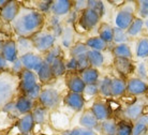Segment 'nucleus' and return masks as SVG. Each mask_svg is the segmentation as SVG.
Returning a JSON list of instances; mask_svg holds the SVG:
<instances>
[{
  "label": "nucleus",
  "instance_id": "obj_1",
  "mask_svg": "<svg viewBox=\"0 0 148 135\" xmlns=\"http://www.w3.org/2000/svg\"><path fill=\"white\" fill-rule=\"evenodd\" d=\"M45 22V15L40 13L38 10L21 7L18 15L11 23V26L18 38L30 39L43 30Z\"/></svg>",
  "mask_w": 148,
  "mask_h": 135
},
{
  "label": "nucleus",
  "instance_id": "obj_2",
  "mask_svg": "<svg viewBox=\"0 0 148 135\" xmlns=\"http://www.w3.org/2000/svg\"><path fill=\"white\" fill-rule=\"evenodd\" d=\"M17 89H19V77L11 71L0 73V108L13 101Z\"/></svg>",
  "mask_w": 148,
  "mask_h": 135
},
{
  "label": "nucleus",
  "instance_id": "obj_3",
  "mask_svg": "<svg viewBox=\"0 0 148 135\" xmlns=\"http://www.w3.org/2000/svg\"><path fill=\"white\" fill-rule=\"evenodd\" d=\"M30 39L32 41L34 48L38 53L46 54L51 48L56 45V38L48 30H42Z\"/></svg>",
  "mask_w": 148,
  "mask_h": 135
},
{
  "label": "nucleus",
  "instance_id": "obj_4",
  "mask_svg": "<svg viewBox=\"0 0 148 135\" xmlns=\"http://www.w3.org/2000/svg\"><path fill=\"white\" fill-rule=\"evenodd\" d=\"M134 12H135V8L133 7V4H123L120 9H118V11L116 13V16H115V25H116V27L120 28L122 30L128 29L129 26L131 25V23L133 22V19H135Z\"/></svg>",
  "mask_w": 148,
  "mask_h": 135
},
{
  "label": "nucleus",
  "instance_id": "obj_5",
  "mask_svg": "<svg viewBox=\"0 0 148 135\" xmlns=\"http://www.w3.org/2000/svg\"><path fill=\"white\" fill-rule=\"evenodd\" d=\"M60 102H61V95L59 91L55 88L43 89L39 97L40 105L48 110H56L60 105Z\"/></svg>",
  "mask_w": 148,
  "mask_h": 135
},
{
  "label": "nucleus",
  "instance_id": "obj_6",
  "mask_svg": "<svg viewBox=\"0 0 148 135\" xmlns=\"http://www.w3.org/2000/svg\"><path fill=\"white\" fill-rule=\"evenodd\" d=\"M64 80L67 85L68 89L70 92H75V93H84L86 84L83 82L81 75L76 71H67L64 75Z\"/></svg>",
  "mask_w": 148,
  "mask_h": 135
},
{
  "label": "nucleus",
  "instance_id": "obj_7",
  "mask_svg": "<svg viewBox=\"0 0 148 135\" xmlns=\"http://www.w3.org/2000/svg\"><path fill=\"white\" fill-rule=\"evenodd\" d=\"M101 16L97 12L93 10L87 8L86 10L81 13L79 19H78V24L81 25V27L85 31H89V30L93 29L99 23H100Z\"/></svg>",
  "mask_w": 148,
  "mask_h": 135
},
{
  "label": "nucleus",
  "instance_id": "obj_8",
  "mask_svg": "<svg viewBox=\"0 0 148 135\" xmlns=\"http://www.w3.org/2000/svg\"><path fill=\"white\" fill-rule=\"evenodd\" d=\"M19 59H21L23 66H24V69L34 72V73H37L39 69L42 66V64L44 63V58L39 54L34 53V51L21 56Z\"/></svg>",
  "mask_w": 148,
  "mask_h": 135
},
{
  "label": "nucleus",
  "instance_id": "obj_9",
  "mask_svg": "<svg viewBox=\"0 0 148 135\" xmlns=\"http://www.w3.org/2000/svg\"><path fill=\"white\" fill-rule=\"evenodd\" d=\"M19 90L26 95L27 92L31 90L34 87H36L39 84V79H38L37 73L28 71V70H24L22 73L19 74Z\"/></svg>",
  "mask_w": 148,
  "mask_h": 135
},
{
  "label": "nucleus",
  "instance_id": "obj_10",
  "mask_svg": "<svg viewBox=\"0 0 148 135\" xmlns=\"http://www.w3.org/2000/svg\"><path fill=\"white\" fill-rule=\"evenodd\" d=\"M63 103L74 112H81L85 107V97L82 93L69 91L63 97Z\"/></svg>",
  "mask_w": 148,
  "mask_h": 135
},
{
  "label": "nucleus",
  "instance_id": "obj_11",
  "mask_svg": "<svg viewBox=\"0 0 148 135\" xmlns=\"http://www.w3.org/2000/svg\"><path fill=\"white\" fill-rule=\"evenodd\" d=\"M148 91V84L138 77L129 78L127 82V92L131 95H143Z\"/></svg>",
  "mask_w": 148,
  "mask_h": 135
},
{
  "label": "nucleus",
  "instance_id": "obj_12",
  "mask_svg": "<svg viewBox=\"0 0 148 135\" xmlns=\"http://www.w3.org/2000/svg\"><path fill=\"white\" fill-rule=\"evenodd\" d=\"M73 7L74 1H71V0H55V1H53L51 12H52L53 15L60 17V16L70 14L72 12Z\"/></svg>",
  "mask_w": 148,
  "mask_h": 135
},
{
  "label": "nucleus",
  "instance_id": "obj_13",
  "mask_svg": "<svg viewBox=\"0 0 148 135\" xmlns=\"http://www.w3.org/2000/svg\"><path fill=\"white\" fill-rule=\"evenodd\" d=\"M21 5L17 1H9L4 8L0 10V17L5 23H12L18 15Z\"/></svg>",
  "mask_w": 148,
  "mask_h": 135
},
{
  "label": "nucleus",
  "instance_id": "obj_14",
  "mask_svg": "<svg viewBox=\"0 0 148 135\" xmlns=\"http://www.w3.org/2000/svg\"><path fill=\"white\" fill-rule=\"evenodd\" d=\"M144 108H145L144 104L141 103L140 101H136L133 104H131L128 107H126V110H123V116L126 118V120L134 122L138 118L144 116Z\"/></svg>",
  "mask_w": 148,
  "mask_h": 135
},
{
  "label": "nucleus",
  "instance_id": "obj_15",
  "mask_svg": "<svg viewBox=\"0 0 148 135\" xmlns=\"http://www.w3.org/2000/svg\"><path fill=\"white\" fill-rule=\"evenodd\" d=\"M91 112L93 113L95 117L97 118V120L99 122H102V121H105L110 119V116H111V112H110V107H108L103 101L101 100H97L92 103V105L90 107Z\"/></svg>",
  "mask_w": 148,
  "mask_h": 135
},
{
  "label": "nucleus",
  "instance_id": "obj_16",
  "mask_svg": "<svg viewBox=\"0 0 148 135\" xmlns=\"http://www.w3.org/2000/svg\"><path fill=\"white\" fill-rule=\"evenodd\" d=\"M1 56L9 63H13L15 60H17L19 58V56H18V51H17V46H16V41L14 40L4 41Z\"/></svg>",
  "mask_w": 148,
  "mask_h": 135
},
{
  "label": "nucleus",
  "instance_id": "obj_17",
  "mask_svg": "<svg viewBox=\"0 0 148 135\" xmlns=\"http://www.w3.org/2000/svg\"><path fill=\"white\" fill-rule=\"evenodd\" d=\"M114 66L116 71L123 77L129 76V75H131L135 71V66H134V64L132 63V61L130 59L115 58Z\"/></svg>",
  "mask_w": 148,
  "mask_h": 135
},
{
  "label": "nucleus",
  "instance_id": "obj_18",
  "mask_svg": "<svg viewBox=\"0 0 148 135\" xmlns=\"http://www.w3.org/2000/svg\"><path fill=\"white\" fill-rule=\"evenodd\" d=\"M78 122H79V125H81L82 128L88 129V130H93V131L97 128H99V125H100V122L97 120V118L95 117L91 110H86L84 113L82 114Z\"/></svg>",
  "mask_w": 148,
  "mask_h": 135
},
{
  "label": "nucleus",
  "instance_id": "obj_19",
  "mask_svg": "<svg viewBox=\"0 0 148 135\" xmlns=\"http://www.w3.org/2000/svg\"><path fill=\"white\" fill-rule=\"evenodd\" d=\"M15 107H16V112L23 116V115L32 113V110L36 106H34V101L30 100L26 95H22L16 100Z\"/></svg>",
  "mask_w": 148,
  "mask_h": 135
},
{
  "label": "nucleus",
  "instance_id": "obj_20",
  "mask_svg": "<svg viewBox=\"0 0 148 135\" xmlns=\"http://www.w3.org/2000/svg\"><path fill=\"white\" fill-rule=\"evenodd\" d=\"M34 120L32 114H27V115H23L19 118L18 122H17V128L21 134H30V132H32L34 128Z\"/></svg>",
  "mask_w": 148,
  "mask_h": 135
},
{
  "label": "nucleus",
  "instance_id": "obj_21",
  "mask_svg": "<svg viewBox=\"0 0 148 135\" xmlns=\"http://www.w3.org/2000/svg\"><path fill=\"white\" fill-rule=\"evenodd\" d=\"M127 92V82L121 77L112 78V97L118 98Z\"/></svg>",
  "mask_w": 148,
  "mask_h": 135
},
{
  "label": "nucleus",
  "instance_id": "obj_22",
  "mask_svg": "<svg viewBox=\"0 0 148 135\" xmlns=\"http://www.w3.org/2000/svg\"><path fill=\"white\" fill-rule=\"evenodd\" d=\"M79 75H81L83 82L85 83L86 85H91V84H98L99 83V78H100V73L98 69H95V68H89V69L83 71V72H79Z\"/></svg>",
  "mask_w": 148,
  "mask_h": 135
},
{
  "label": "nucleus",
  "instance_id": "obj_23",
  "mask_svg": "<svg viewBox=\"0 0 148 135\" xmlns=\"http://www.w3.org/2000/svg\"><path fill=\"white\" fill-rule=\"evenodd\" d=\"M98 33L99 37L106 43H111L114 40V27L108 23H101Z\"/></svg>",
  "mask_w": 148,
  "mask_h": 135
},
{
  "label": "nucleus",
  "instance_id": "obj_24",
  "mask_svg": "<svg viewBox=\"0 0 148 135\" xmlns=\"http://www.w3.org/2000/svg\"><path fill=\"white\" fill-rule=\"evenodd\" d=\"M37 76L38 79H39V83L41 85L42 84H47V83H51L55 77H54V74L52 72V69H51V66L47 64V63H43L42 66H41L39 71L37 72Z\"/></svg>",
  "mask_w": 148,
  "mask_h": 135
},
{
  "label": "nucleus",
  "instance_id": "obj_25",
  "mask_svg": "<svg viewBox=\"0 0 148 135\" xmlns=\"http://www.w3.org/2000/svg\"><path fill=\"white\" fill-rule=\"evenodd\" d=\"M113 55L115 58H122V59H132V51L128 43L125 44H117L113 48Z\"/></svg>",
  "mask_w": 148,
  "mask_h": 135
},
{
  "label": "nucleus",
  "instance_id": "obj_26",
  "mask_svg": "<svg viewBox=\"0 0 148 135\" xmlns=\"http://www.w3.org/2000/svg\"><path fill=\"white\" fill-rule=\"evenodd\" d=\"M16 46H17L19 57L25 55V54H28V53H32V51H34L32 41L28 38H18L16 41Z\"/></svg>",
  "mask_w": 148,
  "mask_h": 135
},
{
  "label": "nucleus",
  "instance_id": "obj_27",
  "mask_svg": "<svg viewBox=\"0 0 148 135\" xmlns=\"http://www.w3.org/2000/svg\"><path fill=\"white\" fill-rule=\"evenodd\" d=\"M85 44L87 45V47H88L89 49H91V51H101V53L108 48V43L104 42L99 36H98V37H91V38H89V39H87Z\"/></svg>",
  "mask_w": 148,
  "mask_h": 135
},
{
  "label": "nucleus",
  "instance_id": "obj_28",
  "mask_svg": "<svg viewBox=\"0 0 148 135\" xmlns=\"http://www.w3.org/2000/svg\"><path fill=\"white\" fill-rule=\"evenodd\" d=\"M143 29H144V19H140V17H135L126 31L128 37L134 38L140 36L142 31H143Z\"/></svg>",
  "mask_w": 148,
  "mask_h": 135
},
{
  "label": "nucleus",
  "instance_id": "obj_29",
  "mask_svg": "<svg viewBox=\"0 0 148 135\" xmlns=\"http://www.w3.org/2000/svg\"><path fill=\"white\" fill-rule=\"evenodd\" d=\"M135 55L137 58H148V37L140 38L135 45Z\"/></svg>",
  "mask_w": 148,
  "mask_h": 135
},
{
  "label": "nucleus",
  "instance_id": "obj_30",
  "mask_svg": "<svg viewBox=\"0 0 148 135\" xmlns=\"http://www.w3.org/2000/svg\"><path fill=\"white\" fill-rule=\"evenodd\" d=\"M87 57H88L89 63H90V66H91V68L98 69V68H101V66H103L104 56L102 55L101 51L89 49L88 53H87Z\"/></svg>",
  "mask_w": 148,
  "mask_h": 135
},
{
  "label": "nucleus",
  "instance_id": "obj_31",
  "mask_svg": "<svg viewBox=\"0 0 148 135\" xmlns=\"http://www.w3.org/2000/svg\"><path fill=\"white\" fill-rule=\"evenodd\" d=\"M148 132V120L147 116L144 115L133 122V131L132 135H144Z\"/></svg>",
  "mask_w": 148,
  "mask_h": 135
},
{
  "label": "nucleus",
  "instance_id": "obj_32",
  "mask_svg": "<svg viewBox=\"0 0 148 135\" xmlns=\"http://www.w3.org/2000/svg\"><path fill=\"white\" fill-rule=\"evenodd\" d=\"M49 66H51V69H52V72L55 78L63 76L67 73V66H66V62L63 61V58L56 59Z\"/></svg>",
  "mask_w": 148,
  "mask_h": 135
},
{
  "label": "nucleus",
  "instance_id": "obj_33",
  "mask_svg": "<svg viewBox=\"0 0 148 135\" xmlns=\"http://www.w3.org/2000/svg\"><path fill=\"white\" fill-rule=\"evenodd\" d=\"M99 130L102 132L103 135H116L117 133V123L115 122L114 119H108L105 121L100 122Z\"/></svg>",
  "mask_w": 148,
  "mask_h": 135
},
{
  "label": "nucleus",
  "instance_id": "obj_34",
  "mask_svg": "<svg viewBox=\"0 0 148 135\" xmlns=\"http://www.w3.org/2000/svg\"><path fill=\"white\" fill-rule=\"evenodd\" d=\"M48 112L49 110L44 108L43 106H36L32 110V117L36 124H43L45 123V121L47 120L48 117Z\"/></svg>",
  "mask_w": 148,
  "mask_h": 135
},
{
  "label": "nucleus",
  "instance_id": "obj_35",
  "mask_svg": "<svg viewBox=\"0 0 148 135\" xmlns=\"http://www.w3.org/2000/svg\"><path fill=\"white\" fill-rule=\"evenodd\" d=\"M99 86V93L104 98H110L112 97V78L108 76L103 77L98 83Z\"/></svg>",
  "mask_w": 148,
  "mask_h": 135
},
{
  "label": "nucleus",
  "instance_id": "obj_36",
  "mask_svg": "<svg viewBox=\"0 0 148 135\" xmlns=\"http://www.w3.org/2000/svg\"><path fill=\"white\" fill-rule=\"evenodd\" d=\"M58 58H63L62 56V49H61V46L59 45H55L53 48H51L49 51L45 54L44 56V62L47 63V64H51L54 60Z\"/></svg>",
  "mask_w": 148,
  "mask_h": 135
},
{
  "label": "nucleus",
  "instance_id": "obj_37",
  "mask_svg": "<svg viewBox=\"0 0 148 135\" xmlns=\"http://www.w3.org/2000/svg\"><path fill=\"white\" fill-rule=\"evenodd\" d=\"M133 123L128 120H121L117 123V133L116 135H132Z\"/></svg>",
  "mask_w": 148,
  "mask_h": 135
},
{
  "label": "nucleus",
  "instance_id": "obj_38",
  "mask_svg": "<svg viewBox=\"0 0 148 135\" xmlns=\"http://www.w3.org/2000/svg\"><path fill=\"white\" fill-rule=\"evenodd\" d=\"M89 51V48L87 47V45L85 43H82V42H76L72 45V47L70 48V56L76 58L78 56L87 54Z\"/></svg>",
  "mask_w": 148,
  "mask_h": 135
},
{
  "label": "nucleus",
  "instance_id": "obj_39",
  "mask_svg": "<svg viewBox=\"0 0 148 135\" xmlns=\"http://www.w3.org/2000/svg\"><path fill=\"white\" fill-rule=\"evenodd\" d=\"M135 9L140 19H148V0H140L135 2Z\"/></svg>",
  "mask_w": 148,
  "mask_h": 135
},
{
  "label": "nucleus",
  "instance_id": "obj_40",
  "mask_svg": "<svg viewBox=\"0 0 148 135\" xmlns=\"http://www.w3.org/2000/svg\"><path fill=\"white\" fill-rule=\"evenodd\" d=\"M128 34H127L126 30H122L120 28H117V27H114V40L113 42L117 44H125L128 42Z\"/></svg>",
  "mask_w": 148,
  "mask_h": 135
},
{
  "label": "nucleus",
  "instance_id": "obj_41",
  "mask_svg": "<svg viewBox=\"0 0 148 135\" xmlns=\"http://www.w3.org/2000/svg\"><path fill=\"white\" fill-rule=\"evenodd\" d=\"M72 42H73V30L71 27H64V31L61 37V43L64 47H72Z\"/></svg>",
  "mask_w": 148,
  "mask_h": 135
},
{
  "label": "nucleus",
  "instance_id": "obj_42",
  "mask_svg": "<svg viewBox=\"0 0 148 135\" xmlns=\"http://www.w3.org/2000/svg\"><path fill=\"white\" fill-rule=\"evenodd\" d=\"M62 135H98L96 131L93 130H88V129L82 128H74L72 130H67L62 133Z\"/></svg>",
  "mask_w": 148,
  "mask_h": 135
},
{
  "label": "nucleus",
  "instance_id": "obj_43",
  "mask_svg": "<svg viewBox=\"0 0 148 135\" xmlns=\"http://www.w3.org/2000/svg\"><path fill=\"white\" fill-rule=\"evenodd\" d=\"M87 4H88L89 9H91V10H93L95 12H97L101 17L103 16L104 12H105L103 1H99V0H88Z\"/></svg>",
  "mask_w": 148,
  "mask_h": 135
},
{
  "label": "nucleus",
  "instance_id": "obj_44",
  "mask_svg": "<svg viewBox=\"0 0 148 135\" xmlns=\"http://www.w3.org/2000/svg\"><path fill=\"white\" fill-rule=\"evenodd\" d=\"M52 0H44V1H38L36 2V10L44 14V13H48L52 10Z\"/></svg>",
  "mask_w": 148,
  "mask_h": 135
},
{
  "label": "nucleus",
  "instance_id": "obj_45",
  "mask_svg": "<svg viewBox=\"0 0 148 135\" xmlns=\"http://www.w3.org/2000/svg\"><path fill=\"white\" fill-rule=\"evenodd\" d=\"M76 60H77V66H78V69H77L78 73L90 68V63H89L87 54H84V55H81V56H78V57H76Z\"/></svg>",
  "mask_w": 148,
  "mask_h": 135
},
{
  "label": "nucleus",
  "instance_id": "obj_46",
  "mask_svg": "<svg viewBox=\"0 0 148 135\" xmlns=\"http://www.w3.org/2000/svg\"><path fill=\"white\" fill-rule=\"evenodd\" d=\"M41 92H42V85L39 83L36 87H34L31 90H29L26 95H24L28 97V98H29L30 100H32V101H36V100H39V97H40Z\"/></svg>",
  "mask_w": 148,
  "mask_h": 135
},
{
  "label": "nucleus",
  "instance_id": "obj_47",
  "mask_svg": "<svg viewBox=\"0 0 148 135\" xmlns=\"http://www.w3.org/2000/svg\"><path fill=\"white\" fill-rule=\"evenodd\" d=\"M136 73L137 77L141 78L143 80H146L148 78V72H147V66L146 63L144 62H138V64L136 66Z\"/></svg>",
  "mask_w": 148,
  "mask_h": 135
},
{
  "label": "nucleus",
  "instance_id": "obj_48",
  "mask_svg": "<svg viewBox=\"0 0 148 135\" xmlns=\"http://www.w3.org/2000/svg\"><path fill=\"white\" fill-rule=\"evenodd\" d=\"M84 97L85 95H90V97H93V95H99V86L98 84H91V85H86L85 90H84Z\"/></svg>",
  "mask_w": 148,
  "mask_h": 135
},
{
  "label": "nucleus",
  "instance_id": "obj_49",
  "mask_svg": "<svg viewBox=\"0 0 148 135\" xmlns=\"http://www.w3.org/2000/svg\"><path fill=\"white\" fill-rule=\"evenodd\" d=\"M24 66H23L22 61H21V59H17V60H15L13 63H11V72L15 75H17L19 76V74L22 73L23 71H24Z\"/></svg>",
  "mask_w": 148,
  "mask_h": 135
},
{
  "label": "nucleus",
  "instance_id": "obj_50",
  "mask_svg": "<svg viewBox=\"0 0 148 135\" xmlns=\"http://www.w3.org/2000/svg\"><path fill=\"white\" fill-rule=\"evenodd\" d=\"M88 0H78V1H74V7L75 8V11L76 12H83L84 10H86L87 8H88Z\"/></svg>",
  "mask_w": 148,
  "mask_h": 135
},
{
  "label": "nucleus",
  "instance_id": "obj_51",
  "mask_svg": "<svg viewBox=\"0 0 148 135\" xmlns=\"http://www.w3.org/2000/svg\"><path fill=\"white\" fill-rule=\"evenodd\" d=\"M66 66H67V71H76L77 72L78 66H77V60L74 57H70V59L66 62Z\"/></svg>",
  "mask_w": 148,
  "mask_h": 135
},
{
  "label": "nucleus",
  "instance_id": "obj_52",
  "mask_svg": "<svg viewBox=\"0 0 148 135\" xmlns=\"http://www.w3.org/2000/svg\"><path fill=\"white\" fill-rule=\"evenodd\" d=\"M2 110L5 112V113H13V112H16V107H15V102L12 101V102L8 103L2 107Z\"/></svg>",
  "mask_w": 148,
  "mask_h": 135
},
{
  "label": "nucleus",
  "instance_id": "obj_53",
  "mask_svg": "<svg viewBox=\"0 0 148 135\" xmlns=\"http://www.w3.org/2000/svg\"><path fill=\"white\" fill-rule=\"evenodd\" d=\"M7 68H8L7 60H5L2 56H0V73H1V72H3V71H5Z\"/></svg>",
  "mask_w": 148,
  "mask_h": 135
},
{
  "label": "nucleus",
  "instance_id": "obj_54",
  "mask_svg": "<svg viewBox=\"0 0 148 135\" xmlns=\"http://www.w3.org/2000/svg\"><path fill=\"white\" fill-rule=\"evenodd\" d=\"M76 17H77V12L76 11L71 12L70 14H69V19H68L67 23L68 24H73V23L76 21Z\"/></svg>",
  "mask_w": 148,
  "mask_h": 135
},
{
  "label": "nucleus",
  "instance_id": "obj_55",
  "mask_svg": "<svg viewBox=\"0 0 148 135\" xmlns=\"http://www.w3.org/2000/svg\"><path fill=\"white\" fill-rule=\"evenodd\" d=\"M8 2H9V1H7V0H0V10H1L2 8L5 7L8 4Z\"/></svg>",
  "mask_w": 148,
  "mask_h": 135
},
{
  "label": "nucleus",
  "instance_id": "obj_56",
  "mask_svg": "<svg viewBox=\"0 0 148 135\" xmlns=\"http://www.w3.org/2000/svg\"><path fill=\"white\" fill-rule=\"evenodd\" d=\"M144 28H146V30L148 31V19L144 21Z\"/></svg>",
  "mask_w": 148,
  "mask_h": 135
},
{
  "label": "nucleus",
  "instance_id": "obj_57",
  "mask_svg": "<svg viewBox=\"0 0 148 135\" xmlns=\"http://www.w3.org/2000/svg\"><path fill=\"white\" fill-rule=\"evenodd\" d=\"M2 47H3V41H0V56L2 53Z\"/></svg>",
  "mask_w": 148,
  "mask_h": 135
},
{
  "label": "nucleus",
  "instance_id": "obj_58",
  "mask_svg": "<svg viewBox=\"0 0 148 135\" xmlns=\"http://www.w3.org/2000/svg\"><path fill=\"white\" fill-rule=\"evenodd\" d=\"M19 135H31V134H19Z\"/></svg>",
  "mask_w": 148,
  "mask_h": 135
},
{
  "label": "nucleus",
  "instance_id": "obj_59",
  "mask_svg": "<svg viewBox=\"0 0 148 135\" xmlns=\"http://www.w3.org/2000/svg\"><path fill=\"white\" fill-rule=\"evenodd\" d=\"M144 135H148V132H147V133H146V134H144Z\"/></svg>",
  "mask_w": 148,
  "mask_h": 135
},
{
  "label": "nucleus",
  "instance_id": "obj_60",
  "mask_svg": "<svg viewBox=\"0 0 148 135\" xmlns=\"http://www.w3.org/2000/svg\"><path fill=\"white\" fill-rule=\"evenodd\" d=\"M147 120H148V116H147Z\"/></svg>",
  "mask_w": 148,
  "mask_h": 135
}]
</instances>
